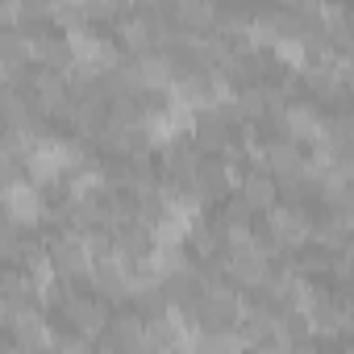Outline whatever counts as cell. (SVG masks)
I'll return each mask as SVG.
<instances>
[{
    "mask_svg": "<svg viewBox=\"0 0 354 354\" xmlns=\"http://www.w3.org/2000/svg\"><path fill=\"white\" fill-rule=\"evenodd\" d=\"M242 201L254 209V213H271L279 205V180L271 171H246V180H242Z\"/></svg>",
    "mask_w": 354,
    "mask_h": 354,
    "instance_id": "6da1fadb",
    "label": "cell"
}]
</instances>
